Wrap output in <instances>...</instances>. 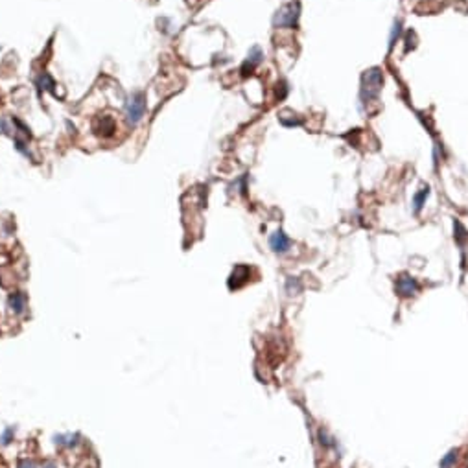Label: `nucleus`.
<instances>
[{
	"label": "nucleus",
	"mask_w": 468,
	"mask_h": 468,
	"mask_svg": "<svg viewBox=\"0 0 468 468\" xmlns=\"http://www.w3.org/2000/svg\"><path fill=\"white\" fill-rule=\"evenodd\" d=\"M9 124L6 118H0V135H9Z\"/></svg>",
	"instance_id": "obj_19"
},
{
	"label": "nucleus",
	"mask_w": 468,
	"mask_h": 468,
	"mask_svg": "<svg viewBox=\"0 0 468 468\" xmlns=\"http://www.w3.org/2000/svg\"><path fill=\"white\" fill-rule=\"evenodd\" d=\"M44 468H56V465H54V463H46V465H44Z\"/></svg>",
	"instance_id": "obj_21"
},
{
	"label": "nucleus",
	"mask_w": 468,
	"mask_h": 468,
	"mask_svg": "<svg viewBox=\"0 0 468 468\" xmlns=\"http://www.w3.org/2000/svg\"><path fill=\"white\" fill-rule=\"evenodd\" d=\"M319 443L323 444L325 448H332L334 446V439H330L325 429H319Z\"/></svg>",
	"instance_id": "obj_16"
},
{
	"label": "nucleus",
	"mask_w": 468,
	"mask_h": 468,
	"mask_svg": "<svg viewBox=\"0 0 468 468\" xmlns=\"http://www.w3.org/2000/svg\"><path fill=\"white\" fill-rule=\"evenodd\" d=\"M262 59H264V52H262V48H260L258 44H254L251 50H249V54H247V59L243 61L242 68H240L242 76L251 74L253 70H254V68H256L260 63H262Z\"/></svg>",
	"instance_id": "obj_5"
},
{
	"label": "nucleus",
	"mask_w": 468,
	"mask_h": 468,
	"mask_svg": "<svg viewBox=\"0 0 468 468\" xmlns=\"http://www.w3.org/2000/svg\"><path fill=\"white\" fill-rule=\"evenodd\" d=\"M249 271H251V269L247 268V266H236L231 278H229V288H231V290L242 288V286L247 282V278H249Z\"/></svg>",
	"instance_id": "obj_7"
},
{
	"label": "nucleus",
	"mask_w": 468,
	"mask_h": 468,
	"mask_svg": "<svg viewBox=\"0 0 468 468\" xmlns=\"http://www.w3.org/2000/svg\"><path fill=\"white\" fill-rule=\"evenodd\" d=\"M301 15V8H299V2H292V4H286L278 9L273 17V26L275 28H293L297 26Z\"/></svg>",
	"instance_id": "obj_3"
},
{
	"label": "nucleus",
	"mask_w": 468,
	"mask_h": 468,
	"mask_svg": "<svg viewBox=\"0 0 468 468\" xmlns=\"http://www.w3.org/2000/svg\"><path fill=\"white\" fill-rule=\"evenodd\" d=\"M269 247L275 253H278V254H284V253L292 249V240L282 231H275L269 236Z\"/></svg>",
	"instance_id": "obj_6"
},
{
	"label": "nucleus",
	"mask_w": 468,
	"mask_h": 468,
	"mask_svg": "<svg viewBox=\"0 0 468 468\" xmlns=\"http://www.w3.org/2000/svg\"><path fill=\"white\" fill-rule=\"evenodd\" d=\"M113 131H115V122H113V118H109V117L101 118V124H100V127H96V133L103 135V136H111Z\"/></svg>",
	"instance_id": "obj_12"
},
{
	"label": "nucleus",
	"mask_w": 468,
	"mask_h": 468,
	"mask_svg": "<svg viewBox=\"0 0 468 468\" xmlns=\"http://www.w3.org/2000/svg\"><path fill=\"white\" fill-rule=\"evenodd\" d=\"M394 292L398 293V297L402 299H410V297H415L418 293V282L417 278H413L408 273H402L398 275L396 282H394Z\"/></svg>",
	"instance_id": "obj_4"
},
{
	"label": "nucleus",
	"mask_w": 468,
	"mask_h": 468,
	"mask_svg": "<svg viewBox=\"0 0 468 468\" xmlns=\"http://www.w3.org/2000/svg\"><path fill=\"white\" fill-rule=\"evenodd\" d=\"M9 308L13 310L15 313H24L26 310V295L24 293H13L11 297H9Z\"/></svg>",
	"instance_id": "obj_9"
},
{
	"label": "nucleus",
	"mask_w": 468,
	"mask_h": 468,
	"mask_svg": "<svg viewBox=\"0 0 468 468\" xmlns=\"http://www.w3.org/2000/svg\"><path fill=\"white\" fill-rule=\"evenodd\" d=\"M301 282H299V278H290L288 280V286H286V290H288V293L290 295H293V293H299L301 292Z\"/></svg>",
	"instance_id": "obj_14"
},
{
	"label": "nucleus",
	"mask_w": 468,
	"mask_h": 468,
	"mask_svg": "<svg viewBox=\"0 0 468 468\" xmlns=\"http://www.w3.org/2000/svg\"><path fill=\"white\" fill-rule=\"evenodd\" d=\"M19 468H35V465L32 461H20V463H19Z\"/></svg>",
	"instance_id": "obj_20"
},
{
	"label": "nucleus",
	"mask_w": 468,
	"mask_h": 468,
	"mask_svg": "<svg viewBox=\"0 0 468 468\" xmlns=\"http://www.w3.org/2000/svg\"><path fill=\"white\" fill-rule=\"evenodd\" d=\"M428 195H429V186H424V188H420V190L415 194V197H413V212H415V214H418V212L422 210Z\"/></svg>",
	"instance_id": "obj_11"
},
{
	"label": "nucleus",
	"mask_w": 468,
	"mask_h": 468,
	"mask_svg": "<svg viewBox=\"0 0 468 468\" xmlns=\"http://www.w3.org/2000/svg\"><path fill=\"white\" fill-rule=\"evenodd\" d=\"M124 115H126V122L129 126H136L146 115V96L144 92H133L126 100L124 105Z\"/></svg>",
	"instance_id": "obj_1"
},
{
	"label": "nucleus",
	"mask_w": 468,
	"mask_h": 468,
	"mask_svg": "<svg viewBox=\"0 0 468 468\" xmlns=\"http://www.w3.org/2000/svg\"><path fill=\"white\" fill-rule=\"evenodd\" d=\"M455 461H457V450H450L443 459H441L439 468H453L455 467Z\"/></svg>",
	"instance_id": "obj_13"
},
{
	"label": "nucleus",
	"mask_w": 468,
	"mask_h": 468,
	"mask_svg": "<svg viewBox=\"0 0 468 468\" xmlns=\"http://www.w3.org/2000/svg\"><path fill=\"white\" fill-rule=\"evenodd\" d=\"M384 83V76L380 72V68H370L361 78V101H370L378 96V92Z\"/></svg>",
	"instance_id": "obj_2"
},
{
	"label": "nucleus",
	"mask_w": 468,
	"mask_h": 468,
	"mask_svg": "<svg viewBox=\"0 0 468 468\" xmlns=\"http://www.w3.org/2000/svg\"><path fill=\"white\" fill-rule=\"evenodd\" d=\"M35 83H37V87H39V91L54 92V87H56V81H54V78H52L48 72H41V74L37 76Z\"/></svg>",
	"instance_id": "obj_10"
},
{
	"label": "nucleus",
	"mask_w": 468,
	"mask_h": 468,
	"mask_svg": "<svg viewBox=\"0 0 468 468\" xmlns=\"http://www.w3.org/2000/svg\"><path fill=\"white\" fill-rule=\"evenodd\" d=\"M15 150H17L19 153H22L24 157H30V159H34V157H32V153H30V150H28V146H26V142H22L20 138H15Z\"/></svg>",
	"instance_id": "obj_15"
},
{
	"label": "nucleus",
	"mask_w": 468,
	"mask_h": 468,
	"mask_svg": "<svg viewBox=\"0 0 468 468\" xmlns=\"http://www.w3.org/2000/svg\"><path fill=\"white\" fill-rule=\"evenodd\" d=\"M11 437H13V428H8L4 433H2V437H0V441H2V444H9V441H11Z\"/></svg>",
	"instance_id": "obj_17"
},
{
	"label": "nucleus",
	"mask_w": 468,
	"mask_h": 468,
	"mask_svg": "<svg viewBox=\"0 0 468 468\" xmlns=\"http://www.w3.org/2000/svg\"><path fill=\"white\" fill-rule=\"evenodd\" d=\"M278 120H280V124L286 127L301 126V118H299V115L293 113V111H290V109H284V111L278 115Z\"/></svg>",
	"instance_id": "obj_8"
},
{
	"label": "nucleus",
	"mask_w": 468,
	"mask_h": 468,
	"mask_svg": "<svg viewBox=\"0 0 468 468\" xmlns=\"http://www.w3.org/2000/svg\"><path fill=\"white\" fill-rule=\"evenodd\" d=\"M400 26H402L400 20H396V22H394V30H393V34H391V42H389L391 46L394 44V37H398V35H400V30H402Z\"/></svg>",
	"instance_id": "obj_18"
}]
</instances>
